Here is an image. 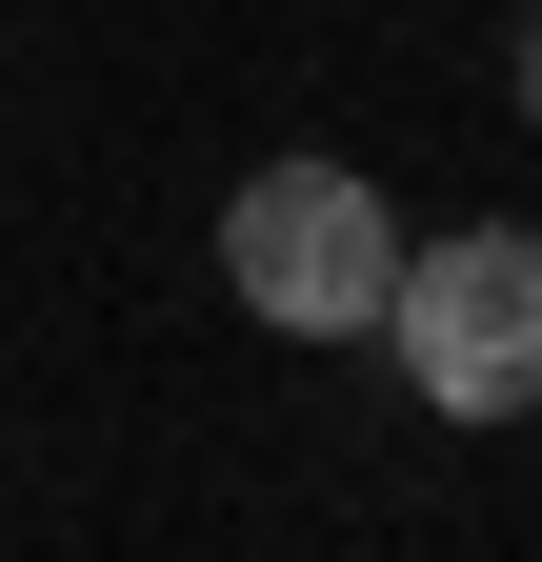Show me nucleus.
Listing matches in <instances>:
<instances>
[{"label": "nucleus", "instance_id": "nucleus-1", "mask_svg": "<svg viewBox=\"0 0 542 562\" xmlns=\"http://www.w3.org/2000/svg\"><path fill=\"white\" fill-rule=\"evenodd\" d=\"M382 341L442 422H522L542 402V222H462L382 281Z\"/></svg>", "mask_w": 542, "mask_h": 562}, {"label": "nucleus", "instance_id": "nucleus-2", "mask_svg": "<svg viewBox=\"0 0 542 562\" xmlns=\"http://www.w3.org/2000/svg\"><path fill=\"white\" fill-rule=\"evenodd\" d=\"M222 281H241L282 341H382L402 241H382V201H362L342 161H261V181L222 201Z\"/></svg>", "mask_w": 542, "mask_h": 562}, {"label": "nucleus", "instance_id": "nucleus-3", "mask_svg": "<svg viewBox=\"0 0 542 562\" xmlns=\"http://www.w3.org/2000/svg\"><path fill=\"white\" fill-rule=\"evenodd\" d=\"M522 121H542V21H522Z\"/></svg>", "mask_w": 542, "mask_h": 562}]
</instances>
